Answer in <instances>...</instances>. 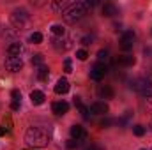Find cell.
Here are the masks:
<instances>
[{
	"instance_id": "cell-30",
	"label": "cell",
	"mask_w": 152,
	"mask_h": 150,
	"mask_svg": "<svg viewBox=\"0 0 152 150\" xmlns=\"http://www.w3.org/2000/svg\"><path fill=\"white\" fill-rule=\"evenodd\" d=\"M67 147H69V149H78V147H80V141H76V140L71 138V140L67 141Z\"/></svg>"
},
{
	"instance_id": "cell-8",
	"label": "cell",
	"mask_w": 152,
	"mask_h": 150,
	"mask_svg": "<svg viewBox=\"0 0 152 150\" xmlns=\"http://www.w3.org/2000/svg\"><path fill=\"white\" fill-rule=\"evenodd\" d=\"M4 66H5L7 71H11V73H18V71L23 67V60L18 58V57H7V58L4 60Z\"/></svg>"
},
{
	"instance_id": "cell-22",
	"label": "cell",
	"mask_w": 152,
	"mask_h": 150,
	"mask_svg": "<svg viewBox=\"0 0 152 150\" xmlns=\"http://www.w3.org/2000/svg\"><path fill=\"white\" fill-rule=\"evenodd\" d=\"M51 32H53L57 37H62V36H66V28H64L62 25H53V27H51Z\"/></svg>"
},
{
	"instance_id": "cell-36",
	"label": "cell",
	"mask_w": 152,
	"mask_h": 150,
	"mask_svg": "<svg viewBox=\"0 0 152 150\" xmlns=\"http://www.w3.org/2000/svg\"><path fill=\"white\" fill-rule=\"evenodd\" d=\"M143 150H145V149H143Z\"/></svg>"
},
{
	"instance_id": "cell-19",
	"label": "cell",
	"mask_w": 152,
	"mask_h": 150,
	"mask_svg": "<svg viewBox=\"0 0 152 150\" xmlns=\"http://www.w3.org/2000/svg\"><path fill=\"white\" fill-rule=\"evenodd\" d=\"M75 106L78 108V110H80V113L83 115V118H88V108L81 104V101H80V97H75Z\"/></svg>"
},
{
	"instance_id": "cell-11",
	"label": "cell",
	"mask_w": 152,
	"mask_h": 150,
	"mask_svg": "<svg viewBox=\"0 0 152 150\" xmlns=\"http://www.w3.org/2000/svg\"><path fill=\"white\" fill-rule=\"evenodd\" d=\"M88 111L92 113V115H106L108 113V104L103 103V101H96V103L90 104Z\"/></svg>"
},
{
	"instance_id": "cell-26",
	"label": "cell",
	"mask_w": 152,
	"mask_h": 150,
	"mask_svg": "<svg viewBox=\"0 0 152 150\" xmlns=\"http://www.w3.org/2000/svg\"><path fill=\"white\" fill-rule=\"evenodd\" d=\"M64 73H73V66H71V58H66L64 60Z\"/></svg>"
},
{
	"instance_id": "cell-27",
	"label": "cell",
	"mask_w": 152,
	"mask_h": 150,
	"mask_svg": "<svg viewBox=\"0 0 152 150\" xmlns=\"http://www.w3.org/2000/svg\"><path fill=\"white\" fill-rule=\"evenodd\" d=\"M11 97H12L14 103H21V92L20 90H12L11 92Z\"/></svg>"
},
{
	"instance_id": "cell-31",
	"label": "cell",
	"mask_w": 152,
	"mask_h": 150,
	"mask_svg": "<svg viewBox=\"0 0 152 150\" xmlns=\"http://www.w3.org/2000/svg\"><path fill=\"white\" fill-rule=\"evenodd\" d=\"M90 42H92V37H88V36H87V37H81V44H83V46H88Z\"/></svg>"
},
{
	"instance_id": "cell-32",
	"label": "cell",
	"mask_w": 152,
	"mask_h": 150,
	"mask_svg": "<svg viewBox=\"0 0 152 150\" xmlns=\"http://www.w3.org/2000/svg\"><path fill=\"white\" fill-rule=\"evenodd\" d=\"M20 106H21V103H14V101H12V104H11L12 111H18V110H20Z\"/></svg>"
},
{
	"instance_id": "cell-33",
	"label": "cell",
	"mask_w": 152,
	"mask_h": 150,
	"mask_svg": "<svg viewBox=\"0 0 152 150\" xmlns=\"http://www.w3.org/2000/svg\"><path fill=\"white\" fill-rule=\"evenodd\" d=\"M7 133V127H0V136H4Z\"/></svg>"
},
{
	"instance_id": "cell-5",
	"label": "cell",
	"mask_w": 152,
	"mask_h": 150,
	"mask_svg": "<svg viewBox=\"0 0 152 150\" xmlns=\"http://www.w3.org/2000/svg\"><path fill=\"white\" fill-rule=\"evenodd\" d=\"M28 21V12L25 9H16L12 14H11V23L16 27V28H23V25Z\"/></svg>"
},
{
	"instance_id": "cell-3",
	"label": "cell",
	"mask_w": 152,
	"mask_h": 150,
	"mask_svg": "<svg viewBox=\"0 0 152 150\" xmlns=\"http://www.w3.org/2000/svg\"><path fill=\"white\" fill-rule=\"evenodd\" d=\"M131 88L136 90L138 94H142V95L145 97V94L152 88V81L149 79V78H138V79L131 81Z\"/></svg>"
},
{
	"instance_id": "cell-14",
	"label": "cell",
	"mask_w": 152,
	"mask_h": 150,
	"mask_svg": "<svg viewBox=\"0 0 152 150\" xmlns=\"http://www.w3.org/2000/svg\"><path fill=\"white\" fill-rule=\"evenodd\" d=\"M51 110H53L55 115H66V113L69 111V104L66 101H58V103H53Z\"/></svg>"
},
{
	"instance_id": "cell-9",
	"label": "cell",
	"mask_w": 152,
	"mask_h": 150,
	"mask_svg": "<svg viewBox=\"0 0 152 150\" xmlns=\"http://www.w3.org/2000/svg\"><path fill=\"white\" fill-rule=\"evenodd\" d=\"M7 55H9V57H18V58H21V57L25 55V46L16 41V42H12V44L7 46Z\"/></svg>"
},
{
	"instance_id": "cell-2",
	"label": "cell",
	"mask_w": 152,
	"mask_h": 150,
	"mask_svg": "<svg viewBox=\"0 0 152 150\" xmlns=\"http://www.w3.org/2000/svg\"><path fill=\"white\" fill-rule=\"evenodd\" d=\"M90 7L87 5V0H81V2H75L71 4L66 11H64V20L67 23H75L78 20H81L85 14H88Z\"/></svg>"
},
{
	"instance_id": "cell-6",
	"label": "cell",
	"mask_w": 152,
	"mask_h": 150,
	"mask_svg": "<svg viewBox=\"0 0 152 150\" xmlns=\"http://www.w3.org/2000/svg\"><path fill=\"white\" fill-rule=\"evenodd\" d=\"M51 44H53V48H55L57 51H67V50L73 48V39L62 36V37H55L51 41Z\"/></svg>"
},
{
	"instance_id": "cell-35",
	"label": "cell",
	"mask_w": 152,
	"mask_h": 150,
	"mask_svg": "<svg viewBox=\"0 0 152 150\" xmlns=\"http://www.w3.org/2000/svg\"><path fill=\"white\" fill-rule=\"evenodd\" d=\"M32 150H36V149H32Z\"/></svg>"
},
{
	"instance_id": "cell-29",
	"label": "cell",
	"mask_w": 152,
	"mask_h": 150,
	"mask_svg": "<svg viewBox=\"0 0 152 150\" xmlns=\"http://www.w3.org/2000/svg\"><path fill=\"white\" fill-rule=\"evenodd\" d=\"M112 124H115V120H112V118H103V120L99 122L101 127H108V125H112Z\"/></svg>"
},
{
	"instance_id": "cell-24",
	"label": "cell",
	"mask_w": 152,
	"mask_h": 150,
	"mask_svg": "<svg viewBox=\"0 0 152 150\" xmlns=\"http://www.w3.org/2000/svg\"><path fill=\"white\" fill-rule=\"evenodd\" d=\"M133 133H134V136L142 138V136L145 134V127H143V125H134V127H133Z\"/></svg>"
},
{
	"instance_id": "cell-7",
	"label": "cell",
	"mask_w": 152,
	"mask_h": 150,
	"mask_svg": "<svg viewBox=\"0 0 152 150\" xmlns=\"http://www.w3.org/2000/svg\"><path fill=\"white\" fill-rule=\"evenodd\" d=\"M106 73H108V66L96 62V64L92 66V69H90V78H92L94 81H101V79L106 76Z\"/></svg>"
},
{
	"instance_id": "cell-12",
	"label": "cell",
	"mask_w": 152,
	"mask_h": 150,
	"mask_svg": "<svg viewBox=\"0 0 152 150\" xmlns=\"http://www.w3.org/2000/svg\"><path fill=\"white\" fill-rule=\"evenodd\" d=\"M134 62L136 60L131 55H120L115 58V66H118V67H131V66H134Z\"/></svg>"
},
{
	"instance_id": "cell-10",
	"label": "cell",
	"mask_w": 152,
	"mask_h": 150,
	"mask_svg": "<svg viewBox=\"0 0 152 150\" xmlns=\"http://www.w3.org/2000/svg\"><path fill=\"white\" fill-rule=\"evenodd\" d=\"M71 138L76 141H85L88 138V133L81 127V125H73L71 127Z\"/></svg>"
},
{
	"instance_id": "cell-20",
	"label": "cell",
	"mask_w": 152,
	"mask_h": 150,
	"mask_svg": "<svg viewBox=\"0 0 152 150\" xmlns=\"http://www.w3.org/2000/svg\"><path fill=\"white\" fill-rule=\"evenodd\" d=\"M97 58H99V64H104V66L110 64V53H108L106 50H101V51L97 53Z\"/></svg>"
},
{
	"instance_id": "cell-13",
	"label": "cell",
	"mask_w": 152,
	"mask_h": 150,
	"mask_svg": "<svg viewBox=\"0 0 152 150\" xmlns=\"http://www.w3.org/2000/svg\"><path fill=\"white\" fill-rule=\"evenodd\" d=\"M97 95H99L101 99H113L115 92L110 85H99V87H97Z\"/></svg>"
},
{
	"instance_id": "cell-17",
	"label": "cell",
	"mask_w": 152,
	"mask_h": 150,
	"mask_svg": "<svg viewBox=\"0 0 152 150\" xmlns=\"http://www.w3.org/2000/svg\"><path fill=\"white\" fill-rule=\"evenodd\" d=\"M44 94L41 92V90H32V94H30V101H32V104H36V106H39V104H42L44 103Z\"/></svg>"
},
{
	"instance_id": "cell-21",
	"label": "cell",
	"mask_w": 152,
	"mask_h": 150,
	"mask_svg": "<svg viewBox=\"0 0 152 150\" xmlns=\"http://www.w3.org/2000/svg\"><path fill=\"white\" fill-rule=\"evenodd\" d=\"M48 76H50V69H48L46 66L37 67V78L41 79V81H46V79H48Z\"/></svg>"
},
{
	"instance_id": "cell-1",
	"label": "cell",
	"mask_w": 152,
	"mask_h": 150,
	"mask_svg": "<svg viewBox=\"0 0 152 150\" xmlns=\"http://www.w3.org/2000/svg\"><path fill=\"white\" fill-rule=\"evenodd\" d=\"M50 140H51V133H50V129H46L42 125H32L25 133V141L34 149L48 147Z\"/></svg>"
},
{
	"instance_id": "cell-28",
	"label": "cell",
	"mask_w": 152,
	"mask_h": 150,
	"mask_svg": "<svg viewBox=\"0 0 152 150\" xmlns=\"http://www.w3.org/2000/svg\"><path fill=\"white\" fill-rule=\"evenodd\" d=\"M87 57H88V53H87L85 50H78V51H76V58H78V60H87Z\"/></svg>"
},
{
	"instance_id": "cell-23",
	"label": "cell",
	"mask_w": 152,
	"mask_h": 150,
	"mask_svg": "<svg viewBox=\"0 0 152 150\" xmlns=\"http://www.w3.org/2000/svg\"><path fill=\"white\" fill-rule=\"evenodd\" d=\"M32 64H34V66H37V67H41V66H44V57H42L41 53H37V55H34V57H32Z\"/></svg>"
},
{
	"instance_id": "cell-25",
	"label": "cell",
	"mask_w": 152,
	"mask_h": 150,
	"mask_svg": "<svg viewBox=\"0 0 152 150\" xmlns=\"http://www.w3.org/2000/svg\"><path fill=\"white\" fill-rule=\"evenodd\" d=\"M30 42H34V44H39V42H42V34H39V32H34V34L30 36Z\"/></svg>"
},
{
	"instance_id": "cell-16",
	"label": "cell",
	"mask_w": 152,
	"mask_h": 150,
	"mask_svg": "<svg viewBox=\"0 0 152 150\" xmlns=\"http://www.w3.org/2000/svg\"><path fill=\"white\" fill-rule=\"evenodd\" d=\"M103 16H108V18H112V16H115V14H118V9L115 7L113 4H110V2H106L104 5H103Z\"/></svg>"
},
{
	"instance_id": "cell-18",
	"label": "cell",
	"mask_w": 152,
	"mask_h": 150,
	"mask_svg": "<svg viewBox=\"0 0 152 150\" xmlns=\"http://www.w3.org/2000/svg\"><path fill=\"white\" fill-rule=\"evenodd\" d=\"M69 5H67V2H64V0H58V2H51V9L53 11H57V12H62V11H66Z\"/></svg>"
},
{
	"instance_id": "cell-34",
	"label": "cell",
	"mask_w": 152,
	"mask_h": 150,
	"mask_svg": "<svg viewBox=\"0 0 152 150\" xmlns=\"http://www.w3.org/2000/svg\"><path fill=\"white\" fill-rule=\"evenodd\" d=\"M87 150H101V147H97V145H92V147H88Z\"/></svg>"
},
{
	"instance_id": "cell-4",
	"label": "cell",
	"mask_w": 152,
	"mask_h": 150,
	"mask_svg": "<svg viewBox=\"0 0 152 150\" xmlns=\"http://www.w3.org/2000/svg\"><path fill=\"white\" fill-rule=\"evenodd\" d=\"M134 41H136L134 32H133V30H126V32L122 34L120 41H118V46H120V50H122V51H129V50H133Z\"/></svg>"
},
{
	"instance_id": "cell-15",
	"label": "cell",
	"mask_w": 152,
	"mask_h": 150,
	"mask_svg": "<svg viewBox=\"0 0 152 150\" xmlns=\"http://www.w3.org/2000/svg\"><path fill=\"white\" fill-rule=\"evenodd\" d=\"M55 92L60 95V94H67L69 92V81L66 79V78H60L58 81H57V85H55Z\"/></svg>"
}]
</instances>
